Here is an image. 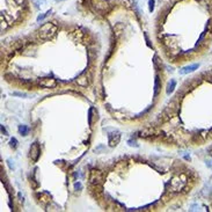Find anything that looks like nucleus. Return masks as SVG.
Listing matches in <instances>:
<instances>
[{"label": "nucleus", "mask_w": 212, "mask_h": 212, "mask_svg": "<svg viewBox=\"0 0 212 212\" xmlns=\"http://www.w3.org/2000/svg\"><path fill=\"white\" fill-rule=\"evenodd\" d=\"M56 30H57V27H56L54 23L48 22V23H45V25H43V26L41 27V29H39V36H41V38H43V39H48V38L50 37V35H51L52 32H55Z\"/></svg>", "instance_id": "1"}, {"label": "nucleus", "mask_w": 212, "mask_h": 212, "mask_svg": "<svg viewBox=\"0 0 212 212\" xmlns=\"http://www.w3.org/2000/svg\"><path fill=\"white\" fill-rule=\"evenodd\" d=\"M91 4L95 8V11H97L100 13H106L109 9L108 0H91Z\"/></svg>", "instance_id": "2"}, {"label": "nucleus", "mask_w": 212, "mask_h": 212, "mask_svg": "<svg viewBox=\"0 0 212 212\" xmlns=\"http://www.w3.org/2000/svg\"><path fill=\"white\" fill-rule=\"evenodd\" d=\"M39 152H41V150H39V145H38L37 143H35L30 149V154H31V159H32V161H36V160L38 159Z\"/></svg>", "instance_id": "3"}, {"label": "nucleus", "mask_w": 212, "mask_h": 212, "mask_svg": "<svg viewBox=\"0 0 212 212\" xmlns=\"http://www.w3.org/2000/svg\"><path fill=\"white\" fill-rule=\"evenodd\" d=\"M41 86H43V87H46V88H54V87H56V80L55 79H50V78H48V79H43L41 82Z\"/></svg>", "instance_id": "4"}, {"label": "nucleus", "mask_w": 212, "mask_h": 212, "mask_svg": "<svg viewBox=\"0 0 212 212\" xmlns=\"http://www.w3.org/2000/svg\"><path fill=\"white\" fill-rule=\"evenodd\" d=\"M198 67H199V65H198V64H194V65H190V66H187V67L182 68L180 72H181L182 74H187V73H189V72H192V71L197 70Z\"/></svg>", "instance_id": "5"}, {"label": "nucleus", "mask_w": 212, "mask_h": 212, "mask_svg": "<svg viewBox=\"0 0 212 212\" xmlns=\"http://www.w3.org/2000/svg\"><path fill=\"white\" fill-rule=\"evenodd\" d=\"M77 82L80 86H87V78L86 77H80V78H78Z\"/></svg>", "instance_id": "6"}, {"label": "nucleus", "mask_w": 212, "mask_h": 212, "mask_svg": "<svg viewBox=\"0 0 212 212\" xmlns=\"http://www.w3.org/2000/svg\"><path fill=\"white\" fill-rule=\"evenodd\" d=\"M19 131H20L23 136H26V135H27V132H28V127H27L26 125H21V126L19 127Z\"/></svg>", "instance_id": "7"}, {"label": "nucleus", "mask_w": 212, "mask_h": 212, "mask_svg": "<svg viewBox=\"0 0 212 212\" xmlns=\"http://www.w3.org/2000/svg\"><path fill=\"white\" fill-rule=\"evenodd\" d=\"M175 80H172V82L169 84V86H168V93H170V92H173V89H174V87H175Z\"/></svg>", "instance_id": "8"}, {"label": "nucleus", "mask_w": 212, "mask_h": 212, "mask_svg": "<svg viewBox=\"0 0 212 212\" xmlns=\"http://www.w3.org/2000/svg\"><path fill=\"white\" fill-rule=\"evenodd\" d=\"M155 88H154V91H155V94L158 93V91H159V87H160V82H159V78L156 77V79H155V86H154Z\"/></svg>", "instance_id": "9"}, {"label": "nucleus", "mask_w": 212, "mask_h": 212, "mask_svg": "<svg viewBox=\"0 0 212 212\" xmlns=\"http://www.w3.org/2000/svg\"><path fill=\"white\" fill-rule=\"evenodd\" d=\"M153 7H154V0H150V11L153 9Z\"/></svg>", "instance_id": "10"}, {"label": "nucleus", "mask_w": 212, "mask_h": 212, "mask_svg": "<svg viewBox=\"0 0 212 212\" xmlns=\"http://www.w3.org/2000/svg\"><path fill=\"white\" fill-rule=\"evenodd\" d=\"M74 187H75V189H80V188H81V184H80V183H75Z\"/></svg>", "instance_id": "11"}, {"label": "nucleus", "mask_w": 212, "mask_h": 212, "mask_svg": "<svg viewBox=\"0 0 212 212\" xmlns=\"http://www.w3.org/2000/svg\"><path fill=\"white\" fill-rule=\"evenodd\" d=\"M209 153H210V155H212V146L209 149Z\"/></svg>", "instance_id": "12"}]
</instances>
